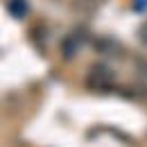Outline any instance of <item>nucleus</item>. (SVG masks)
<instances>
[{
  "mask_svg": "<svg viewBox=\"0 0 147 147\" xmlns=\"http://www.w3.org/2000/svg\"><path fill=\"white\" fill-rule=\"evenodd\" d=\"M77 50H79V43L75 41V34H68L61 41V55H63V59H73V55Z\"/></svg>",
  "mask_w": 147,
  "mask_h": 147,
  "instance_id": "2",
  "label": "nucleus"
},
{
  "mask_svg": "<svg viewBox=\"0 0 147 147\" xmlns=\"http://www.w3.org/2000/svg\"><path fill=\"white\" fill-rule=\"evenodd\" d=\"M113 82V70L97 63L91 68V75H88V86L93 88H109V84Z\"/></svg>",
  "mask_w": 147,
  "mask_h": 147,
  "instance_id": "1",
  "label": "nucleus"
},
{
  "mask_svg": "<svg viewBox=\"0 0 147 147\" xmlns=\"http://www.w3.org/2000/svg\"><path fill=\"white\" fill-rule=\"evenodd\" d=\"M140 34H143V41L147 43V23L143 25V27H140Z\"/></svg>",
  "mask_w": 147,
  "mask_h": 147,
  "instance_id": "4",
  "label": "nucleus"
},
{
  "mask_svg": "<svg viewBox=\"0 0 147 147\" xmlns=\"http://www.w3.org/2000/svg\"><path fill=\"white\" fill-rule=\"evenodd\" d=\"M7 9H9L16 18H23V16L27 14V2H25V0H9V2H7Z\"/></svg>",
  "mask_w": 147,
  "mask_h": 147,
  "instance_id": "3",
  "label": "nucleus"
}]
</instances>
